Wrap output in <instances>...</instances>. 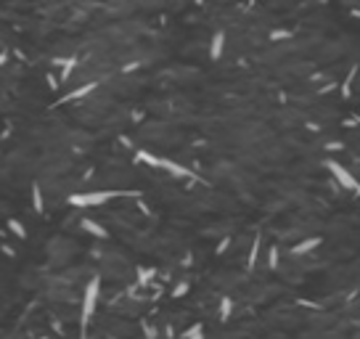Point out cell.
<instances>
[{
  "instance_id": "1",
  "label": "cell",
  "mask_w": 360,
  "mask_h": 339,
  "mask_svg": "<svg viewBox=\"0 0 360 339\" xmlns=\"http://www.w3.org/2000/svg\"><path fill=\"white\" fill-rule=\"evenodd\" d=\"M98 294H101V276H98V273H93V278H90L88 286H85V294H82V315H80V336L82 339H85L88 326H90V318H93V313H96Z\"/></svg>"
},
{
  "instance_id": "2",
  "label": "cell",
  "mask_w": 360,
  "mask_h": 339,
  "mask_svg": "<svg viewBox=\"0 0 360 339\" xmlns=\"http://www.w3.org/2000/svg\"><path fill=\"white\" fill-rule=\"evenodd\" d=\"M117 196H135L141 199V194H133V191H85V194H72L69 196V204L72 207H98V204H106L109 199H117Z\"/></svg>"
},
{
  "instance_id": "3",
  "label": "cell",
  "mask_w": 360,
  "mask_h": 339,
  "mask_svg": "<svg viewBox=\"0 0 360 339\" xmlns=\"http://www.w3.org/2000/svg\"><path fill=\"white\" fill-rule=\"evenodd\" d=\"M323 167L328 169L331 178H334V181H336L341 188H347V191H352V194H357V191H360V183L355 181V175L349 173V169H347L344 164L334 162V159H326V162H323Z\"/></svg>"
},
{
  "instance_id": "4",
  "label": "cell",
  "mask_w": 360,
  "mask_h": 339,
  "mask_svg": "<svg viewBox=\"0 0 360 339\" xmlns=\"http://www.w3.org/2000/svg\"><path fill=\"white\" fill-rule=\"evenodd\" d=\"M156 169H167L172 178H183V181H188V183H196V181H199V173H196V169H188V167L172 162V159H164V156H159V164H156Z\"/></svg>"
},
{
  "instance_id": "5",
  "label": "cell",
  "mask_w": 360,
  "mask_h": 339,
  "mask_svg": "<svg viewBox=\"0 0 360 339\" xmlns=\"http://www.w3.org/2000/svg\"><path fill=\"white\" fill-rule=\"evenodd\" d=\"M98 88V82H85V85H80V88H75V90H69L64 98H59L53 106H61V103H72V101H80V98H85V96H90Z\"/></svg>"
},
{
  "instance_id": "6",
  "label": "cell",
  "mask_w": 360,
  "mask_h": 339,
  "mask_svg": "<svg viewBox=\"0 0 360 339\" xmlns=\"http://www.w3.org/2000/svg\"><path fill=\"white\" fill-rule=\"evenodd\" d=\"M223 51H225V32L217 30L215 35H212V43H209V59L220 61L223 59Z\"/></svg>"
},
{
  "instance_id": "7",
  "label": "cell",
  "mask_w": 360,
  "mask_h": 339,
  "mask_svg": "<svg viewBox=\"0 0 360 339\" xmlns=\"http://www.w3.org/2000/svg\"><path fill=\"white\" fill-rule=\"evenodd\" d=\"M320 236H312V239H304V241H299V244H294L291 247V254L294 257H299V254H307V252H312L315 247H320Z\"/></svg>"
},
{
  "instance_id": "8",
  "label": "cell",
  "mask_w": 360,
  "mask_h": 339,
  "mask_svg": "<svg viewBox=\"0 0 360 339\" xmlns=\"http://www.w3.org/2000/svg\"><path fill=\"white\" fill-rule=\"evenodd\" d=\"M82 231H88L90 236H96V239H109V231L104 228V225H98L96 220H90V218H82Z\"/></svg>"
},
{
  "instance_id": "9",
  "label": "cell",
  "mask_w": 360,
  "mask_h": 339,
  "mask_svg": "<svg viewBox=\"0 0 360 339\" xmlns=\"http://www.w3.org/2000/svg\"><path fill=\"white\" fill-rule=\"evenodd\" d=\"M257 260H260V233L252 239V249H249V260H246V270H254Z\"/></svg>"
},
{
  "instance_id": "10",
  "label": "cell",
  "mask_w": 360,
  "mask_h": 339,
  "mask_svg": "<svg viewBox=\"0 0 360 339\" xmlns=\"http://www.w3.org/2000/svg\"><path fill=\"white\" fill-rule=\"evenodd\" d=\"M32 210L38 212V215H43L45 212V199H43V188L35 183L32 186Z\"/></svg>"
},
{
  "instance_id": "11",
  "label": "cell",
  "mask_w": 360,
  "mask_h": 339,
  "mask_svg": "<svg viewBox=\"0 0 360 339\" xmlns=\"http://www.w3.org/2000/svg\"><path fill=\"white\" fill-rule=\"evenodd\" d=\"M75 67H77V56H72V59H64V64H61V74H59V80H61V82H67V80L72 77V72H75Z\"/></svg>"
},
{
  "instance_id": "12",
  "label": "cell",
  "mask_w": 360,
  "mask_h": 339,
  "mask_svg": "<svg viewBox=\"0 0 360 339\" xmlns=\"http://www.w3.org/2000/svg\"><path fill=\"white\" fill-rule=\"evenodd\" d=\"M233 313V299L230 297H220V321H228Z\"/></svg>"
},
{
  "instance_id": "13",
  "label": "cell",
  "mask_w": 360,
  "mask_h": 339,
  "mask_svg": "<svg viewBox=\"0 0 360 339\" xmlns=\"http://www.w3.org/2000/svg\"><path fill=\"white\" fill-rule=\"evenodd\" d=\"M8 231H11L16 239H27V228L22 225V220H16V218H11V220H8Z\"/></svg>"
},
{
  "instance_id": "14",
  "label": "cell",
  "mask_w": 360,
  "mask_h": 339,
  "mask_svg": "<svg viewBox=\"0 0 360 339\" xmlns=\"http://www.w3.org/2000/svg\"><path fill=\"white\" fill-rule=\"evenodd\" d=\"M278 265H281V252H278V247H270L267 249V268L278 270Z\"/></svg>"
},
{
  "instance_id": "15",
  "label": "cell",
  "mask_w": 360,
  "mask_h": 339,
  "mask_svg": "<svg viewBox=\"0 0 360 339\" xmlns=\"http://www.w3.org/2000/svg\"><path fill=\"white\" fill-rule=\"evenodd\" d=\"M135 273H138V284L146 286V284H149V281L156 276V268H138Z\"/></svg>"
},
{
  "instance_id": "16",
  "label": "cell",
  "mask_w": 360,
  "mask_h": 339,
  "mask_svg": "<svg viewBox=\"0 0 360 339\" xmlns=\"http://www.w3.org/2000/svg\"><path fill=\"white\" fill-rule=\"evenodd\" d=\"M183 339H204V326H201V323H193L188 331H183Z\"/></svg>"
},
{
  "instance_id": "17",
  "label": "cell",
  "mask_w": 360,
  "mask_h": 339,
  "mask_svg": "<svg viewBox=\"0 0 360 339\" xmlns=\"http://www.w3.org/2000/svg\"><path fill=\"white\" fill-rule=\"evenodd\" d=\"M355 74H357V67H352V72H349V77L344 80V85H341V96H349V90H352V80H355Z\"/></svg>"
},
{
  "instance_id": "18",
  "label": "cell",
  "mask_w": 360,
  "mask_h": 339,
  "mask_svg": "<svg viewBox=\"0 0 360 339\" xmlns=\"http://www.w3.org/2000/svg\"><path fill=\"white\" fill-rule=\"evenodd\" d=\"M291 35H294L291 30H273L270 32V40H289Z\"/></svg>"
},
{
  "instance_id": "19",
  "label": "cell",
  "mask_w": 360,
  "mask_h": 339,
  "mask_svg": "<svg viewBox=\"0 0 360 339\" xmlns=\"http://www.w3.org/2000/svg\"><path fill=\"white\" fill-rule=\"evenodd\" d=\"M183 294H188V284H178L172 289V297H183Z\"/></svg>"
},
{
  "instance_id": "20",
  "label": "cell",
  "mask_w": 360,
  "mask_h": 339,
  "mask_svg": "<svg viewBox=\"0 0 360 339\" xmlns=\"http://www.w3.org/2000/svg\"><path fill=\"white\" fill-rule=\"evenodd\" d=\"M228 247H230V236H225L223 241H220V244H217V254H223V252H225Z\"/></svg>"
},
{
  "instance_id": "21",
  "label": "cell",
  "mask_w": 360,
  "mask_h": 339,
  "mask_svg": "<svg viewBox=\"0 0 360 339\" xmlns=\"http://www.w3.org/2000/svg\"><path fill=\"white\" fill-rule=\"evenodd\" d=\"M45 80H48V85H51V90H56V88H59V85H56L59 80H56V77H53V74H48V77H45Z\"/></svg>"
},
{
  "instance_id": "22",
  "label": "cell",
  "mask_w": 360,
  "mask_h": 339,
  "mask_svg": "<svg viewBox=\"0 0 360 339\" xmlns=\"http://www.w3.org/2000/svg\"><path fill=\"white\" fill-rule=\"evenodd\" d=\"M326 148H328V151H339L341 143H326Z\"/></svg>"
},
{
  "instance_id": "23",
  "label": "cell",
  "mask_w": 360,
  "mask_h": 339,
  "mask_svg": "<svg viewBox=\"0 0 360 339\" xmlns=\"http://www.w3.org/2000/svg\"><path fill=\"white\" fill-rule=\"evenodd\" d=\"M6 61H8V53H6V51H0V64H6Z\"/></svg>"
}]
</instances>
